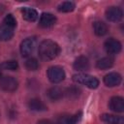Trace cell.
I'll return each mask as SVG.
<instances>
[{
    "label": "cell",
    "mask_w": 124,
    "mask_h": 124,
    "mask_svg": "<svg viewBox=\"0 0 124 124\" xmlns=\"http://www.w3.org/2000/svg\"><path fill=\"white\" fill-rule=\"evenodd\" d=\"M122 78L118 73L111 72L104 77V83L108 87H114L121 83Z\"/></svg>",
    "instance_id": "cell-8"
},
{
    "label": "cell",
    "mask_w": 124,
    "mask_h": 124,
    "mask_svg": "<svg viewBox=\"0 0 124 124\" xmlns=\"http://www.w3.org/2000/svg\"><path fill=\"white\" fill-rule=\"evenodd\" d=\"M121 48H122L121 43L113 38H109L105 42V49H106L107 53H108L110 55L119 53L121 51Z\"/></svg>",
    "instance_id": "cell-6"
},
{
    "label": "cell",
    "mask_w": 124,
    "mask_h": 124,
    "mask_svg": "<svg viewBox=\"0 0 124 124\" xmlns=\"http://www.w3.org/2000/svg\"><path fill=\"white\" fill-rule=\"evenodd\" d=\"M18 86L17 80L13 77H3L0 78V88L7 92H13L16 90Z\"/></svg>",
    "instance_id": "cell-5"
},
{
    "label": "cell",
    "mask_w": 124,
    "mask_h": 124,
    "mask_svg": "<svg viewBox=\"0 0 124 124\" xmlns=\"http://www.w3.org/2000/svg\"><path fill=\"white\" fill-rule=\"evenodd\" d=\"M56 17L50 13H43L39 19V25L43 28H48L55 24Z\"/></svg>",
    "instance_id": "cell-10"
},
{
    "label": "cell",
    "mask_w": 124,
    "mask_h": 124,
    "mask_svg": "<svg viewBox=\"0 0 124 124\" xmlns=\"http://www.w3.org/2000/svg\"><path fill=\"white\" fill-rule=\"evenodd\" d=\"M74 69L78 72H84L89 69V61L85 56H78L74 62Z\"/></svg>",
    "instance_id": "cell-11"
},
{
    "label": "cell",
    "mask_w": 124,
    "mask_h": 124,
    "mask_svg": "<svg viewBox=\"0 0 124 124\" xmlns=\"http://www.w3.org/2000/svg\"><path fill=\"white\" fill-rule=\"evenodd\" d=\"M2 69L4 70H10V71H16L18 69V63L16 60H9V61H5L1 64L0 66Z\"/></svg>",
    "instance_id": "cell-21"
},
{
    "label": "cell",
    "mask_w": 124,
    "mask_h": 124,
    "mask_svg": "<svg viewBox=\"0 0 124 124\" xmlns=\"http://www.w3.org/2000/svg\"><path fill=\"white\" fill-rule=\"evenodd\" d=\"M64 93H66V95L68 97H70V98H77L78 96V94H79V89L77 88V87H70Z\"/></svg>",
    "instance_id": "cell-24"
},
{
    "label": "cell",
    "mask_w": 124,
    "mask_h": 124,
    "mask_svg": "<svg viewBox=\"0 0 124 124\" xmlns=\"http://www.w3.org/2000/svg\"><path fill=\"white\" fill-rule=\"evenodd\" d=\"M39 56L45 61H49L58 56L60 52V46L57 43L51 40H45L39 45Z\"/></svg>",
    "instance_id": "cell-1"
},
{
    "label": "cell",
    "mask_w": 124,
    "mask_h": 124,
    "mask_svg": "<svg viewBox=\"0 0 124 124\" xmlns=\"http://www.w3.org/2000/svg\"><path fill=\"white\" fill-rule=\"evenodd\" d=\"M75 7H76V5H75L74 2H72V1H65V2H62L61 4H59L57 9L61 13H69V12L74 11Z\"/></svg>",
    "instance_id": "cell-20"
},
{
    "label": "cell",
    "mask_w": 124,
    "mask_h": 124,
    "mask_svg": "<svg viewBox=\"0 0 124 124\" xmlns=\"http://www.w3.org/2000/svg\"><path fill=\"white\" fill-rule=\"evenodd\" d=\"M113 65V59L109 56L108 57H103L101 59H99L97 62H96V67L100 70H107V69H109L111 68Z\"/></svg>",
    "instance_id": "cell-19"
},
{
    "label": "cell",
    "mask_w": 124,
    "mask_h": 124,
    "mask_svg": "<svg viewBox=\"0 0 124 124\" xmlns=\"http://www.w3.org/2000/svg\"><path fill=\"white\" fill-rule=\"evenodd\" d=\"M14 36V29L6 24H0V40L9 41Z\"/></svg>",
    "instance_id": "cell-16"
},
{
    "label": "cell",
    "mask_w": 124,
    "mask_h": 124,
    "mask_svg": "<svg viewBox=\"0 0 124 124\" xmlns=\"http://www.w3.org/2000/svg\"><path fill=\"white\" fill-rule=\"evenodd\" d=\"M21 12V15H22V17L27 20V21H30V22H33L35 21L37 18H38V13L35 9L33 8H29V7H23L21 8L20 10Z\"/></svg>",
    "instance_id": "cell-12"
},
{
    "label": "cell",
    "mask_w": 124,
    "mask_h": 124,
    "mask_svg": "<svg viewBox=\"0 0 124 124\" xmlns=\"http://www.w3.org/2000/svg\"><path fill=\"white\" fill-rule=\"evenodd\" d=\"M4 24H6V25H8L9 27H11V28H15L16 26V19L15 18V16L12 15V14H9V15H7L6 16H5V18H4Z\"/></svg>",
    "instance_id": "cell-23"
},
{
    "label": "cell",
    "mask_w": 124,
    "mask_h": 124,
    "mask_svg": "<svg viewBox=\"0 0 124 124\" xmlns=\"http://www.w3.org/2000/svg\"><path fill=\"white\" fill-rule=\"evenodd\" d=\"M101 120L108 123V124H124V119L122 116H116L113 114H108L104 113L101 115Z\"/></svg>",
    "instance_id": "cell-14"
},
{
    "label": "cell",
    "mask_w": 124,
    "mask_h": 124,
    "mask_svg": "<svg viewBox=\"0 0 124 124\" xmlns=\"http://www.w3.org/2000/svg\"><path fill=\"white\" fill-rule=\"evenodd\" d=\"M1 77H2V73H1V71H0V78H1Z\"/></svg>",
    "instance_id": "cell-26"
},
{
    "label": "cell",
    "mask_w": 124,
    "mask_h": 124,
    "mask_svg": "<svg viewBox=\"0 0 124 124\" xmlns=\"http://www.w3.org/2000/svg\"><path fill=\"white\" fill-rule=\"evenodd\" d=\"M37 124H53V123L48 119H42V120H39Z\"/></svg>",
    "instance_id": "cell-25"
},
{
    "label": "cell",
    "mask_w": 124,
    "mask_h": 124,
    "mask_svg": "<svg viewBox=\"0 0 124 124\" xmlns=\"http://www.w3.org/2000/svg\"><path fill=\"white\" fill-rule=\"evenodd\" d=\"M28 107L31 110H35V111H44V110L47 109V108L44 104V102L37 98L31 99L28 103Z\"/></svg>",
    "instance_id": "cell-15"
},
{
    "label": "cell",
    "mask_w": 124,
    "mask_h": 124,
    "mask_svg": "<svg viewBox=\"0 0 124 124\" xmlns=\"http://www.w3.org/2000/svg\"><path fill=\"white\" fill-rule=\"evenodd\" d=\"M35 46H36V39H35V38L29 37V38L24 39V40L21 42L20 46H19L21 55H22L23 57L29 56V55L34 51Z\"/></svg>",
    "instance_id": "cell-4"
},
{
    "label": "cell",
    "mask_w": 124,
    "mask_h": 124,
    "mask_svg": "<svg viewBox=\"0 0 124 124\" xmlns=\"http://www.w3.org/2000/svg\"><path fill=\"white\" fill-rule=\"evenodd\" d=\"M81 117V113H76L73 115H62L57 119V124H77Z\"/></svg>",
    "instance_id": "cell-13"
},
{
    "label": "cell",
    "mask_w": 124,
    "mask_h": 124,
    "mask_svg": "<svg viewBox=\"0 0 124 124\" xmlns=\"http://www.w3.org/2000/svg\"><path fill=\"white\" fill-rule=\"evenodd\" d=\"M73 80L79 84L85 85L86 87L91 88V89H95L99 86V80L95 77L84 74V73H78V74L74 75Z\"/></svg>",
    "instance_id": "cell-2"
},
{
    "label": "cell",
    "mask_w": 124,
    "mask_h": 124,
    "mask_svg": "<svg viewBox=\"0 0 124 124\" xmlns=\"http://www.w3.org/2000/svg\"><path fill=\"white\" fill-rule=\"evenodd\" d=\"M64 95V91L57 86H53L48 89L47 91V96L51 101H57L60 100Z\"/></svg>",
    "instance_id": "cell-18"
},
{
    "label": "cell",
    "mask_w": 124,
    "mask_h": 124,
    "mask_svg": "<svg viewBox=\"0 0 124 124\" xmlns=\"http://www.w3.org/2000/svg\"><path fill=\"white\" fill-rule=\"evenodd\" d=\"M93 30L97 36H105L108 31L107 24L100 20H97L93 23Z\"/></svg>",
    "instance_id": "cell-17"
},
{
    "label": "cell",
    "mask_w": 124,
    "mask_h": 124,
    "mask_svg": "<svg viewBox=\"0 0 124 124\" xmlns=\"http://www.w3.org/2000/svg\"><path fill=\"white\" fill-rule=\"evenodd\" d=\"M123 16V13H122V10L118 7H114V6H111L109 8H108L106 10V17L109 20V21H112V22H117L119 20H121Z\"/></svg>",
    "instance_id": "cell-7"
},
{
    "label": "cell",
    "mask_w": 124,
    "mask_h": 124,
    "mask_svg": "<svg viewBox=\"0 0 124 124\" xmlns=\"http://www.w3.org/2000/svg\"><path fill=\"white\" fill-rule=\"evenodd\" d=\"M25 67L27 70L29 71H36L38 68H39V62L36 58L34 57H31V58H28L25 62Z\"/></svg>",
    "instance_id": "cell-22"
},
{
    "label": "cell",
    "mask_w": 124,
    "mask_h": 124,
    "mask_svg": "<svg viewBox=\"0 0 124 124\" xmlns=\"http://www.w3.org/2000/svg\"><path fill=\"white\" fill-rule=\"evenodd\" d=\"M108 108L114 112H123L124 111V100L122 97L114 96L111 97L108 102Z\"/></svg>",
    "instance_id": "cell-9"
},
{
    "label": "cell",
    "mask_w": 124,
    "mask_h": 124,
    "mask_svg": "<svg viewBox=\"0 0 124 124\" xmlns=\"http://www.w3.org/2000/svg\"><path fill=\"white\" fill-rule=\"evenodd\" d=\"M47 78L52 83H59L65 78V72L60 66H51L47 70Z\"/></svg>",
    "instance_id": "cell-3"
}]
</instances>
